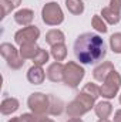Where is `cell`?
<instances>
[{
    "mask_svg": "<svg viewBox=\"0 0 121 122\" xmlns=\"http://www.w3.org/2000/svg\"><path fill=\"white\" fill-rule=\"evenodd\" d=\"M107 54L104 40L98 34L84 33L74 41V56L81 64H97Z\"/></svg>",
    "mask_w": 121,
    "mask_h": 122,
    "instance_id": "6da1fadb",
    "label": "cell"
},
{
    "mask_svg": "<svg viewBox=\"0 0 121 122\" xmlns=\"http://www.w3.org/2000/svg\"><path fill=\"white\" fill-rule=\"evenodd\" d=\"M94 102H95V99L91 95L81 91L80 94H77V97L67 105V108H66L67 115L70 118H80L84 114H87L88 111H91V108L95 107Z\"/></svg>",
    "mask_w": 121,
    "mask_h": 122,
    "instance_id": "7a4b0ae2",
    "label": "cell"
},
{
    "mask_svg": "<svg viewBox=\"0 0 121 122\" xmlns=\"http://www.w3.org/2000/svg\"><path fill=\"white\" fill-rule=\"evenodd\" d=\"M84 68L76 62V61H68L64 64V84L71 87V88H77L81 82V80L84 78Z\"/></svg>",
    "mask_w": 121,
    "mask_h": 122,
    "instance_id": "3957f363",
    "label": "cell"
},
{
    "mask_svg": "<svg viewBox=\"0 0 121 122\" xmlns=\"http://www.w3.org/2000/svg\"><path fill=\"white\" fill-rule=\"evenodd\" d=\"M41 19L47 26H59L64 21V14L56 1H50L41 9Z\"/></svg>",
    "mask_w": 121,
    "mask_h": 122,
    "instance_id": "277c9868",
    "label": "cell"
},
{
    "mask_svg": "<svg viewBox=\"0 0 121 122\" xmlns=\"http://www.w3.org/2000/svg\"><path fill=\"white\" fill-rule=\"evenodd\" d=\"M0 54L11 70H20L24 65V58L20 56V51L10 43H3L0 46Z\"/></svg>",
    "mask_w": 121,
    "mask_h": 122,
    "instance_id": "5b68a950",
    "label": "cell"
},
{
    "mask_svg": "<svg viewBox=\"0 0 121 122\" xmlns=\"http://www.w3.org/2000/svg\"><path fill=\"white\" fill-rule=\"evenodd\" d=\"M27 105L33 114H36L37 117H44L46 114H49V105H50L49 95L41 92H34L29 97Z\"/></svg>",
    "mask_w": 121,
    "mask_h": 122,
    "instance_id": "8992f818",
    "label": "cell"
},
{
    "mask_svg": "<svg viewBox=\"0 0 121 122\" xmlns=\"http://www.w3.org/2000/svg\"><path fill=\"white\" fill-rule=\"evenodd\" d=\"M121 87V75L114 70L107 78L105 81L103 82V85L100 87V95L103 98H107V99H111L117 95V92Z\"/></svg>",
    "mask_w": 121,
    "mask_h": 122,
    "instance_id": "52a82bcc",
    "label": "cell"
},
{
    "mask_svg": "<svg viewBox=\"0 0 121 122\" xmlns=\"http://www.w3.org/2000/svg\"><path fill=\"white\" fill-rule=\"evenodd\" d=\"M40 37V30L36 26H27L23 27L22 30H19L14 34V41L19 46L27 44V43H36L37 38Z\"/></svg>",
    "mask_w": 121,
    "mask_h": 122,
    "instance_id": "ba28073f",
    "label": "cell"
},
{
    "mask_svg": "<svg viewBox=\"0 0 121 122\" xmlns=\"http://www.w3.org/2000/svg\"><path fill=\"white\" fill-rule=\"evenodd\" d=\"M46 75H47V78L51 82H61V81H64V64H61L59 61L50 64L47 71H46Z\"/></svg>",
    "mask_w": 121,
    "mask_h": 122,
    "instance_id": "9c48e42d",
    "label": "cell"
},
{
    "mask_svg": "<svg viewBox=\"0 0 121 122\" xmlns=\"http://www.w3.org/2000/svg\"><path fill=\"white\" fill-rule=\"evenodd\" d=\"M114 70H116V68H114L113 62L105 61V62H103V64H100L98 67L94 68V71H93V77H94L95 81H98V82H104L105 78H107Z\"/></svg>",
    "mask_w": 121,
    "mask_h": 122,
    "instance_id": "30bf717a",
    "label": "cell"
},
{
    "mask_svg": "<svg viewBox=\"0 0 121 122\" xmlns=\"http://www.w3.org/2000/svg\"><path fill=\"white\" fill-rule=\"evenodd\" d=\"M44 78H46V72H44V70L40 65H33V67L29 68V71H27V80H29L30 84L40 85V84H43Z\"/></svg>",
    "mask_w": 121,
    "mask_h": 122,
    "instance_id": "8fae6325",
    "label": "cell"
},
{
    "mask_svg": "<svg viewBox=\"0 0 121 122\" xmlns=\"http://www.w3.org/2000/svg\"><path fill=\"white\" fill-rule=\"evenodd\" d=\"M33 19H34V13L30 9H22L14 13V21L20 26H30Z\"/></svg>",
    "mask_w": 121,
    "mask_h": 122,
    "instance_id": "7c38bea8",
    "label": "cell"
},
{
    "mask_svg": "<svg viewBox=\"0 0 121 122\" xmlns=\"http://www.w3.org/2000/svg\"><path fill=\"white\" fill-rule=\"evenodd\" d=\"M19 109V101L16 98H4L0 105V111L3 115H11Z\"/></svg>",
    "mask_w": 121,
    "mask_h": 122,
    "instance_id": "4fadbf2b",
    "label": "cell"
},
{
    "mask_svg": "<svg viewBox=\"0 0 121 122\" xmlns=\"http://www.w3.org/2000/svg\"><path fill=\"white\" fill-rule=\"evenodd\" d=\"M66 37H64V33L59 29H53V30H49L46 33V43L49 46H56V44H60L64 43Z\"/></svg>",
    "mask_w": 121,
    "mask_h": 122,
    "instance_id": "5bb4252c",
    "label": "cell"
},
{
    "mask_svg": "<svg viewBox=\"0 0 121 122\" xmlns=\"http://www.w3.org/2000/svg\"><path fill=\"white\" fill-rule=\"evenodd\" d=\"M40 47L36 44V43H27V44H23L20 46V56L24 58V60H33L36 57V54L38 53Z\"/></svg>",
    "mask_w": 121,
    "mask_h": 122,
    "instance_id": "9a60e30c",
    "label": "cell"
},
{
    "mask_svg": "<svg viewBox=\"0 0 121 122\" xmlns=\"http://www.w3.org/2000/svg\"><path fill=\"white\" fill-rule=\"evenodd\" d=\"M94 112L98 118H108L113 112V105L108 101H100L94 107Z\"/></svg>",
    "mask_w": 121,
    "mask_h": 122,
    "instance_id": "2e32d148",
    "label": "cell"
},
{
    "mask_svg": "<svg viewBox=\"0 0 121 122\" xmlns=\"http://www.w3.org/2000/svg\"><path fill=\"white\" fill-rule=\"evenodd\" d=\"M50 99V105H49V114L50 115H61L64 111V102L61 101L60 98L54 97V95H49Z\"/></svg>",
    "mask_w": 121,
    "mask_h": 122,
    "instance_id": "e0dca14e",
    "label": "cell"
},
{
    "mask_svg": "<svg viewBox=\"0 0 121 122\" xmlns=\"http://www.w3.org/2000/svg\"><path fill=\"white\" fill-rule=\"evenodd\" d=\"M101 17L108 23V24H117L121 20V14L118 11H116L111 7H103L101 10Z\"/></svg>",
    "mask_w": 121,
    "mask_h": 122,
    "instance_id": "ac0fdd59",
    "label": "cell"
},
{
    "mask_svg": "<svg viewBox=\"0 0 121 122\" xmlns=\"http://www.w3.org/2000/svg\"><path fill=\"white\" fill-rule=\"evenodd\" d=\"M66 7L74 16H80V14L84 13V3H83V0H66Z\"/></svg>",
    "mask_w": 121,
    "mask_h": 122,
    "instance_id": "d6986e66",
    "label": "cell"
},
{
    "mask_svg": "<svg viewBox=\"0 0 121 122\" xmlns=\"http://www.w3.org/2000/svg\"><path fill=\"white\" fill-rule=\"evenodd\" d=\"M51 57L54 58L56 61H63L66 60V57H67V47H66V44L64 43H60V44H56V46H53L51 47Z\"/></svg>",
    "mask_w": 121,
    "mask_h": 122,
    "instance_id": "ffe728a7",
    "label": "cell"
},
{
    "mask_svg": "<svg viewBox=\"0 0 121 122\" xmlns=\"http://www.w3.org/2000/svg\"><path fill=\"white\" fill-rule=\"evenodd\" d=\"M91 26L94 27V30H97L98 33H107V24H105V21H104V19L101 17V16H98V14H95V16H93V19H91Z\"/></svg>",
    "mask_w": 121,
    "mask_h": 122,
    "instance_id": "44dd1931",
    "label": "cell"
},
{
    "mask_svg": "<svg viewBox=\"0 0 121 122\" xmlns=\"http://www.w3.org/2000/svg\"><path fill=\"white\" fill-rule=\"evenodd\" d=\"M110 47L116 54H121V33H114L110 37Z\"/></svg>",
    "mask_w": 121,
    "mask_h": 122,
    "instance_id": "7402d4cb",
    "label": "cell"
},
{
    "mask_svg": "<svg viewBox=\"0 0 121 122\" xmlns=\"http://www.w3.org/2000/svg\"><path fill=\"white\" fill-rule=\"evenodd\" d=\"M47 61H49V53H47L46 50H43V48H40L38 53L36 54V57L33 58L34 65H40V67H43Z\"/></svg>",
    "mask_w": 121,
    "mask_h": 122,
    "instance_id": "603a6c76",
    "label": "cell"
},
{
    "mask_svg": "<svg viewBox=\"0 0 121 122\" xmlns=\"http://www.w3.org/2000/svg\"><path fill=\"white\" fill-rule=\"evenodd\" d=\"M81 91L86 92V94H88V95H91L94 99H97L98 97H101V95H100V87H97V85H95V84H93V82L86 84V85H84V88H83Z\"/></svg>",
    "mask_w": 121,
    "mask_h": 122,
    "instance_id": "cb8c5ba5",
    "label": "cell"
},
{
    "mask_svg": "<svg viewBox=\"0 0 121 122\" xmlns=\"http://www.w3.org/2000/svg\"><path fill=\"white\" fill-rule=\"evenodd\" d=\"M38 118L36 114H23L20 115V122H38Z\"/></svg>",
    "mask_w": 121,
    "mask_h": 122,
    "instance_id": "d4e9b609",
    "label": "cell"
},
{
    "mask_svg": "<svg viewBox=\"0 0 121 122\" xmlns=\"http://www.w3.org/2000/svg\"><path fill=\"white\" fill-rule=\"evenodd\" d=\"M110 7L121 13V0H110Z\"/></svg>",
    "mask_w": 121,
    "mask_h": 122,
    "instance_id": "484cf974",
    "label": "cell"
},
{
    "mask_svg": "<svg viewBox=\"0 0 121 122\" xmlns=\"http://www.w3.org/2000/svg\"><path fill=\"white\" fill-rule=\"evenodd\" d=\"M113 122H121V109L116 111V114H114V121Z\"/></svg>",
    "mask_w": 121,
    "mask_h": 122,
    "instance_id": "4316f807",
    "label": "cell"
},
{
    "mask_svg": "<svg viewBox=\"0 0 121 122\" xmlns=\"http://www.w3.org/2000/svg\"><path fill=\"white\" fill-rule=\"evenodd\" d=\"M38 122H54V121L50 119V118H47V117L44 115V117H40V118H38Z\"/></svg>",
    "mask_w": 121,
    "mask_h": 122,
    "instance_id": "83f0119b",
    "label": "cell"
},
{
    "mask_svg": "<svg viewBox=\"0 0 121 122\" xmlns=\"http://www.w3.org/2000/svg\"><path fill=\"white\" fill-rule=\"evenodd\" d=\"M9 1H11V3H13V6H14V7H17V6H19V4H20V3H22V0H9Z\"/></svg>",
    "mask_w": 121,
    "mask_h": 122,
    "instance_id": "f1b7e54d",
    "label": "cell"
},
{
    "mask_svg": "<svg viewBox=\"0 0 121 122\" xmlns=\"http://www.w3.org/2000/svg\"><path fill=\"white\" fill-rule=\"evenodd\" d=\"M68 122H84V121H83V119H80V118H71Z\"/></svg>",
    "mask_w": 121,
    "mask_h": 122,
    "instance_id": "f546056e",
    "label": "cell"
},
{
    "mask_svg": "<svg viewBox=\"0 0 121 122\" xmlns=\"http://www.w3.org/2000/svg\"><path fill=\"white\" fill-rule=\"evenodd\" d=\"M7 122H20V117H17V118H11V119H9Z\"/></svg>",
    "mask_w": 121,
    "mask_h": 122,
    "instance_id": "4dcf8cb0",
    "label": "cell"
},
{
    "mask_svg": "<svg viewBox=\"0 0 121 122\" xmlns=\"http://www.w3.org/2000/svg\"><path fill=\"white\" fill-rule=\"evenodd\" d=\"M98 122H111V121H110L108 118H100V119H98Z\"/></svg>",
    "mask_w": 121,
    "mask_h": 122,
    "instance_id": "1f68e13d",
    "label": "cell"
},
{
    "mask_svg": "<svg viewBox=\"0 0 121 122\" xmlns=\"http://www.w3.org/2000/svg\"><path fill=\"white\" fill-rule=\"evenodd\" d=\"M120 104H121V94H120Z\"/></svg>",
    "mask_w": 121,
    "mask_h": 122,
    "instance_id": "d6a6232c",
    "label": "cell"
}]
</instances>
